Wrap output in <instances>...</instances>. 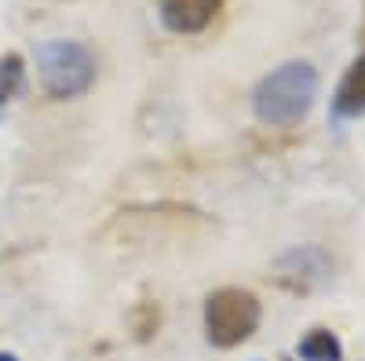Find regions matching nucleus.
Listing matches in <instances>:
<instances>
[{
	"label": "nucleus",
	"instance_id": "nucleus-1",
	"mask_svg": "<svg viewBox=\"0 0 365 361\" xmlns=\"http://www.w3.org/2000/svg\"><path fill=\"white\" fill-rule=\"evenodd\" d=\"M318 99V70L311 63H285L267 73L252 95V110L267 128H292Z\"/></svg>",
	"mask_w": 365,
	"mask_h": 361
},
{
	"label": "nucleus",
	"instance_id": "nucleus-10",
	"mask_svg": "<svg viewBox=\"0 0 365 361\" xmlns=\"http://www.w3.org/2000/svg\"><path fill=\"white\" fill-rule=\"evenodd\" d=\"M0 361H19L15 354H0Z\"/></svg>",
	"mask_w": 365,
	"mask_h": 361
},
{
	"label": "nucleus",
	"instance_id": "nucleus-8",
	"mask_svg": "<svg viewBox=\"0 0 365 361\" xmlns=\"http://www.w3.org/2000/svg\"><path fill=\"white\" fill-rule=\"evenodd\" d=\"M22 80H26V63L22 55H4L0 58V106L11 103L19 92H22Z\"/></svg>",
	"mask_w": 365,
	"mask_h": 361
},
{
	"label": "nucleus",
	"instance_id": "nucleus-4",
	"mask_svg": "<svg viewBox=\"0 0 365 361\" xmlns=\"http://www.w3.org/2000/svg\"><path fill=\"white\" fill-rule=\"evenodd\" d=\"M274 278L292 292H314L332 281V259L318 245H299V248H289L285 256H278Z\"/></svg>",
	"mask_w": 365,
	"mask_h": 361
},
{
	"label": "nucleus",
	"instance_id": "nucleus-7",
	"mask_svg": "<svg viewBox=\"0 0 365 361\" xmlns=\"http://www.w3.org/2000/svg\"><path fill=\"white\" fill-rule=\"evenodd\" d=\"M299 357L303 361H340L344 357V347H340V340L332 336L329 328H314V333L303 336Z\"/></svg>",
	"mask_w": 365,
	"mask_h": 361
},
{
	"label": "nucleus",
	"instance_id": "nucleus-9",
	"mask_svg": "<svg viewBox=\"0 0 365 361\" xmlns=\"http://www.w3.org/2000/svg\"><path fill=\"white\" fill-rule=\"evenodd\" d=\"M154 333H158V307L154 303H143L135 310V336L139 340H150Z\"/></svg>",
	"mask_w": 365,
	"mask_h": 361
},
{
	"label": "nucleus",
	"instance_id": "nucleus-3",
	"mask_svg": "<svg viewBox=\"0 0 365 361\" xmlns=\"http://www.w3.org/2000/svg\"><path fill=\"white\" fill-rule=\"evenodd\" d=\"M263 307L249 288H220L205 299V333L212 347H241L259 328Z\"/></svg>",
	"mask_w": 365,
	"mask_h": 361
},
{
	"label": "nucleus",
	"instance_id": "nucleus-6",
	"mask_svg": "<svg viewBox=\"0 0 365 361\" xmlns=\"http://www.w3.org/2000/svg\"><path fill=\"white\" fill-rule=\"evenodd\" d=\"M332 110H336L340 117H365V55H358L351 70L344 73L340 88H336V99H332Z\"/></svg>",
	"mask_w": 365,
	"mask_h": 361
},
{
	"label": "nucleus",
	"instance_id": "nucleus-2",
	"mask_svg": "<svg viewBox=\"0 0 365 361\" xmlns=\"http://www.w3.org/2000/svg\"><path fill=\"white\" fill-rule=\"evenodd\" d=\"M37 70L51 99H77L96 84V55L81 41H48L37 48Z\"/></svg>",
	"mask_w": 365,
	"mask_h": 361
},
{
	"label": "nucleus",
	"instance_id": "nucleus-5",
	"mask_svg": "<svg viewBox=\"0 0 365 361\" xmlns=\"http://www.w3.org/2000/svg\"><path fill=\"white\" fill-rule=\"evenodd\" d=\"M223 0H161V22L172 33H201L220 15Z\"/></svg>",
	"mask_w": 365,
	"mask_h": 361
}]
</instances>
